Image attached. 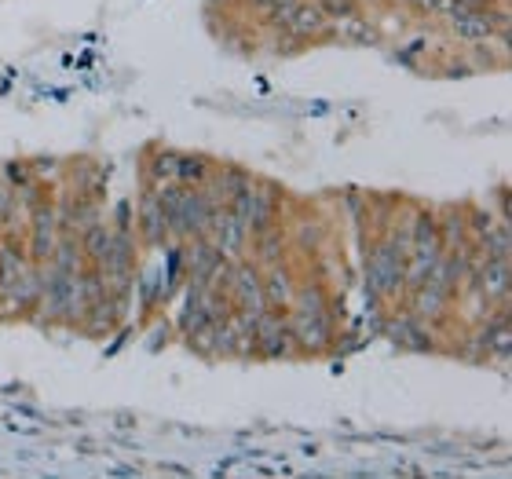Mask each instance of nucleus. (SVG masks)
<instances>
[{"label": "nucleus", "mask_w": 512, "mask_h": 479, "mask_svg": "<svg viewBox=\"0 0 512 479\" xmlns=\"http://www.w3.org/2000/svg\"><path fill=\"white\" fill-rule=\"evenodd\" d=\"M154 198H158L165 224H169V238L176 245L191 242V238L209 231L216 205L209 202V194L202 187H183V183H154Z\"/></svg>", "instance_id": "nucleus-1"}, {"label": "nucleus", "mask_w": 512, "mask_h": 479, "mask_svg": "<svg viewBox=\"0 0 512 479\" xmlns=\"http://www.w3.org/2000/svg\"><path fill=\"white\" fill-rule=\"evenodd\" d=\"M366 289H370V300H377V304L399 300L406 289V256L384 235H377L370 253H366Z\"/></svg>", "instance_id": "nucleus-2"}, {"label": "nucleus", "mask_w": 512, "mask_h": 479, "mask_svg": "<svg viewBox=\"0 0 512 479\" xmlns=\"http://www.w3.org/2000/svg\"><path fill=\"white\" fill-rule=\"evenodd\" d=\"M231 209L242 216V224L249 227V235L264 231V227L286 224V194L278 191L275 183H264V180H256V176L246 191L231 202Z\"/></svg>", "instance_id": "nucleus-3"}, {"label": "nucleus", "mask_w": 512, "mask_h": 479, "mask_svg": "<svg viewBox=\"0 0 512 479\" xmlns=\"http://www.w3.org/2000/svg\"><path fill=\"white\" fill-rule=\"evenodd\" d=\"M447 30L465 44H487L498 33V26H509V0H498L487 11H469V8H450L443 15Z\"/></svg>", "instance_id": "nucleus-4"}, {"label": "nucleus", "mask_w": 512, "mask_h": 479, "mask_svg": "<svg viewBox=\"0 0 512 479\" xmlns=\"http://www.w3.org/2000/svg\"><path fill=\"white\" fill-rule=\"evenodd\" d=\"M289 333H293V344H297L300 355H322L330 352L333 337H337V322L330 319V311H286Z\"/></svg>", "instance_id": "nucleus-5"}, {"label": "nucleus", "mask_w": 512, "mask_h": 479, "mask_svg": "<svg viewBox=\"0 0 512 479\" xmlns=\"http://www.w3.org/2000/svg\"><path fill=\"white\" fill-rule=\"evenodd\" d=\"M227 300L231 308L242 311V315H264L267 300H264V267L253 264L249 256H238L235 260V278L227 286Z\"/></svg>", "instance_id": "nucleus-6"}, {"label": "nucleus", "mask_w": 512, "mask_h": 479, "mask_svg": "<svg viewBox=\"0 0 512 479\" xmlns=\"http://www.w3.org/2000/svg\"><path fill=\"white\" fill-rule=\"evenodd\" d=\"M26 253H30L33 264H48V256H52L55 242H59V209H55V198H48V202L33 205L30 213H26Z\"/></svg>", "instance_id": "nucleus-7"}, {"label": "nucleus", "mask_w": 512, "mask_h": 479, "mask_svg": "<svg viewBox=\"0 0 512 479\" xmlns=\"http://www.w3.org/2000/svg\"><path fill=\"white\" fill-rule=\"evenodd\" d=\"M297 344H293V333H289L286 311H271L256 315V359L267 362H282V359H297Z\"/></svg>", "instance_id": "nucleus-8"}, {"label": "nucleus", "mask_w": 512, "mask_h": 479, "mask_svg": "<svg viewBox=\"0 0 512 479\" xmlns=\"http://www.w3.org/2000/svg\"><path fill=\"white\" fill-rule=\"evenodd\" d=\"M384 337H388L395 348H403V352H439L436 326L421 322L406 308L388 315V322H384Z\"/></svg>", "instance_id": "nucleus-9"}, {"label": "nucleus", "mask_w": 512, "mask_h": 479, "mask_svg": "<svg viewBox=\"0 0 512 479\" xmlns=\"http://www.w3.org/2000/svg\"><path fill=\"white\" fill-rule=\"evenodd\" d=\"M205 238L220 249L224 256L238 260V256H246V245H249V227L242 224V216L231 209V205H216L213 209V220H209V231Z\"/></svg>", "instance_id": "nucleus-10"}, {"label": "nucleus", "mask_w": 512, "mask_h": 479, "mask_svg": "<svg viewBox=\"0 0 512 479\" xmlns=\"http://www.w3.org/2000/svg\"><path fill=\"white\" fill-rule=\"evenodd\" d=\"M509 260H487L483 256V264L476 267L469 275V293L472 297H480L487 308H494V304H505L509 300Z\"/></svg>", "instance_id": "nucleus-11"}, {"label": "nucleus", "mask_w": 512, "mask_h": 479, "mask_svg": "<svg viewBox=\"0 0 512 479\" xmlns=\"http://www.w3.org/2000/svg\"><path fill=\"white\" fill-rule=\"evenodd\" d=\"M136 231L139 245H147V249H158V245L169 242V224H165V213H161L158 198H154V183L143 180V194H139L136 202Z\"/></svg>", "instance_id": "nucleus-12"}, {"label": "nucleus", "mask_w": 512, "mask_h": 479, "mask_svg": "<svg viewBox=\"0 0 512 479\" xmlns=\"http://www.w3.org/2000/svg\"><path fill=\"white\" fill-rule=\"evenodd\" d=\"M278 30H286L289 37H297V41L308 48V44H326L330 19H326V11L319 8V0H300V4L289 11V19L282 22Z\"/></svg>", "instance_id": "nucleus-13"}, {"label": "nucleus", "mask_w": 512, "mask_h": 479, "mask_svg": "<svg viewBox=\"0 0 512 479\" xmlns=\"http://www.w3.org/2000/svg\"><path fill=\"white\" fill-rule=\"evenodd\" d=\"M249 183H253V172L238 169V165H220V161H213V169H209V176H205V183H202V191L209 194L213 205H231Z\"/></svg>", "instance_id": "nucleus-14"}, {"label": "nucleus", "mask_w": 512, "mask_h": 479, "mask_svg": "<svg viewBox=\"0 0 512 479\" xmlns=\"http://www.w3.org/2000/svg\"><path fill=\"white\" fill-rule=\"evenodd\" d=\"M377 41H381V30H377L374 19H366L363 11L344 15V19H330V30H326V44H344V48H370Z\"/></svg>", "instance_id": "nucleus-15"}, {"label": "nucleus", "mask_w": 512, "mask_h": 479, "mask_svg": "<svg viewBox=\"0 0 512 479\" xmlns=\"http://www.w3.org/2000/svg\"><path fill=\"white\" fill-rule=\"evenodd\" d=\"M297 286H300L297 264L278 260V264L264 267V300L271 311H289V304L297 297Z\"/></svg>", "instance_id": "nucleus-16"}, {"label": "nucleus", "mask_w": 512, "mask_h": 479, "mask_svg": "<svg viewBox=\"0 0 512 479\" xmlns=\"http://www.w3.org/2000/svg\"><path fill=\"white\" fill-rule=\"evenodd\" d=\"M220 260H224V253L205 235L183 242V267H187V282H194V286H205Z\"/></svg>", "instance_id": "nucleus-17"}, {"label": "nucleus", "mask_w": 512, "mask_h": 479, "mask_svg": "<svg viewBox=\"0 0 512 479\" xmlns=\"http://www.w3.org/2000/svg\"><path fill=\"white\" fill-rule=\"evenodd\" d=\"M286 249H289V231H286V224H275V227H264V231L249 235L246 256L253 260V264L271 267V264H278V260H286Z\"/></svg>", "instance_id": "nucleus-18"}, {"label": "nucleus", "mask_w": 512, "mask_h": 479, "mask_svg": "<svg viewBox=\"0 0 512 479\" xmlns=\"http://www.w3.org/2000/svg\"><path fill=\"white\" fill-rule=\"evenodd\" d=\"M439 216V242L443 249H461V245H469V220H465V209L461 205H443L436 209Z\"/></svg>", "instance_id": "nucleus-19"}, {"label": "nucleus", "mask_w": 512, "mask_h": 479, "mask_svg": "<svg viewBox=\"0 0 512 479\" xmlns=\"http://www.w3.org/2000/svg\"><path fill=\"white\" fill-rule=\"evenodd\" d=\"M66 172L74 176V191L77 194H88V198L103 202V187H107V176H110V169L103 165V161H81V165H66Z\"/></svg>", "instance_id": "nucleus-20"}, {"label": "nucleus", "mask_w": 512, "mask_h": 479, "mask_svg": "<svg viewBox=\"0 0 512 479\" xmlns=\"http://www.w3.org/2000/svg\"><path fill=\"white\" fill-rule=\"evenodd\" d=\"M143 180L147 183H169L176 180V161H180V150L172 147H147L143 154Z\"/></svg>", "instance_id": "nucleus-21"}, {"label": "nucleus", "mask_w": 512, "mask_h": 479, "mask_svg": "<svg viewBox=\"0 0 512 479\" xmlns=\"http://www.w3.org/2000/svg\"><path fill=\"white\" fill-rule=\"evenodd\" d=\"M48 267L52 271H59V275H77L81 267H85V253H81V242H77V235H59V242H55L52 256H48Z\"/></svg>", "instance_id": "nucleus-22"}, {"label": "nucleus", "mask_w": 512, "mask_h": 479, "mask_svg": "<svg viewBox=\"0 0 512 479\" xmlns=\"http://www.w3.org/2000/svg\"><path fill=\"white\" fill-rule=\"evenodd\" d=\"M110 235H114V227H110L107 220H96V224L85 227V231L77 235V242H81V253H85V264H99V260L107 256Z\"/></svg>", "instance_id": "nucleus-23"}, {"label": "nucleus", "mask_w": 512, "mask_h": 479, "mask_svg": "<svg viewBox=\"0 0 512 479\" xmlns=\"http://www.w3.org/2000/svg\"><path fill=\"white\" fill-rule=\"evenodd\" d=\"M286 231H289V245H293V249H300V253H315L326 227H322L315 216H300V220H293Z\"/></svg>", "instance_id": "nucleus-24"}, {"label": "nucleus", "mask_w": 512, "mask_h": 479, "mask_svg": "<svg viewBox=\"0 0 512 479\" xmlns=\"http://www.w3.org/2000/svg\"><path fill=\"white\" fill-rule=\"evenodd\" d=\"M476 245H480V253L487 256V260H509L512 256V231H509V220H498V224L487 231V235L476 238Z\"/></svg>", "instance_id": "nucleus-25"}, {"label": "nucleus", "mask_w": 512, "mask_h": 479, "mask_svg": "<svg viewBox=\"0 0 512 479\" xmlns=\"http://www.w3.org/2000/svg\"><path fill=\"white\" fill-rule=\"evenodd\" d=\"M209 169H213V158L180 150V161H176V183H183V187H202Z\"/></svg>", "instance_id": "nucleus-26"}, {"label": "nucleus", "mask_w": 512, "mask_h": 479, "mask_svg": "<svg viewBox=\"0 0 512 479\" xmlns=\"http://www.w3.org/2000/svg\"><path fill=\"white\" fill-rule=\"evenodd\" d=\"M0 172H4V180L11 183V191H22L26 183L37 180V172H33L30 158H19V161H8V165H0Z\"/></svg>", "instance_id": "nucleus-27"}, {"label": "nucleus", "mask_w": 512, "mask_h": 479, "mask_svg": "<svg viewBox=\"0 0 512 479\" xmlns=\"http://www.w3.org/2000/svg\"><path fill=\"white\" fill-rule=\"evenodd\" d=\"M19 213L22 209H19V202H15V191H11V183L4 180V172H0V227H11Z\"/></svg>", "instance_id": "nucleus-28"}, {"label": "nucleus", "mask_w": 512, "mask_h": 479, "mask_svg": "<svg viewBox=\"0 0 512 479\" xmlns=\"http://www.w3.org/2000/svg\"><path fill=\"white\" fill-rule=\"evenodd\" d=\"M395 4H403V8L417 11V15H432V19H443L454 8L450 0H395Z\"/></svg>", "instance_id": "nucleus-29"}, {"label": "nucleus", "mask_w": 512, "mask_h": 479, "mask_svg": "<svg viewBox=\"0 0 512 479\" xmlns=\"http://www.w3.org/2000/svg\"><path fill=\"white\" fill-rule=\"evenodd\" d=\"M33 172L41 176V180H48V176H63V158H48V154H41V158H30Z\"/></svg>", "instance_id": "nucleus-30"}, {"label": "nucleus", "mask_w": 512, "mask_h": 479, "mask_svg": "<svg viewBox=\"0 0 512 479\" xmlns=\"http://www.w3.org/2000/svg\"><path fill=\"white\" fill-rule=\"evenodd\" d=\"M132 224H136V205L121 202L118 209H114V220H110V227H118V231H132Z\"/></svg>", "instance_id": "nucleus-31"}, {"label": "nucleus", "mask_w": 512, "mask_h": 479, "mask_svg": "<svg viewBox=\"0 0 512 479\" xmlns=\"http://www.w3.org/2000/svg\"><path fill=\"white\" fill-rule=\"evenodd\" d=\"M454 8H469V11H487V8H494L498 0H450Z\"/></svg>", "instance_id": "nucleus-32"}, {"label": "nucleus", "mask_w": 512, "mask_h": 479, "mask_svg": "<svg viewBox=\"0 0 512 479\" xmlns=\"http://www.w3.org/2000/svg\"><path fill=\"white\" fill-rule=\"evenodd\" d=\"M235 4L242 11H253V15H264V8H267V0H235Z\"/></svg>", "instance_id": "nucleus-33"}]
</instances>
